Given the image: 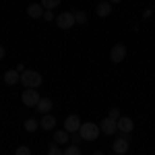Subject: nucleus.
<instances>
[{
  "label": "nucleus",
  "mask_w": 155,
  "mask_h": 155,
  "mask_svg": "<svg viewBox=\"0 0 155 155\" xmlns=\"http://www.w3.org/2000/svg\"><path fill=\"white\" fill-rule=\"evenodd\" d=\"M99 124L95 122H85L81 124V128H79V134L83 137V141H95L97 137H99Z\"/></svg>",
  "instance_id": "1"
},
{
  "label": "nucleus",
  "mask_w": 155,
  "mask_h": 155,
  "mask_svg": "<svg viewBox=\"0 0 155 155\" xmlns=\"http://www.w3.org/2000/svg\"><path fill=\"white\" fill-rule=\"evenodd\" d=\"M21 83H23L25 89H37L41 85V74L35 71H25L21 74Z\"/></svg>",
  "instance_id": "2"
},
{
  "label": "nucleus",
  "mask_w": 155,
  "mask_h": 155,
  "mask_svg": "<svg viewBox=\"0 0 155 155\" xmlns=\"http://www.w3.org/2000/svg\"><path fill=\"white\" fill-rule=\"evenodd\" d=\"M39 93H37L35 89H25L23 93H21V101H23V106L27 107H35L37 104H39Z\"/></svg>",
  "instance_id": "3"
},
{
  "label": "nucleus",
  "mask_w": 155,
  "mask_h": 155,
  "mask_svg": "<svg viewBox=\"0 0 155 155\" xmlns=\"http://www.w3.org/2000/svg\"><path fill=\"white\" fill-rule=\"evenodd\" d=\"M56 25H58V29H72V25H74V12H60L58 17H56Z\"/></svg>",
  "instance_id": "4"
},
{
  "label": "nucleus",
  "mask_w": 155,
  "mask_h": 155,
  "mask_svg": "<svg viewBox=\"0 0 155 155\" xmlns=\"http://www.w3.org/2000/svg\"><path fill=\"white\" fill-rule=\"evenodd\" d=\"M124 58H126V46H124V44L112 46V50H110V60H112L114 64H120Z\"/></svg>",
  "instance_id": "5"
},
{
  "label": "nucleus",
  "mask_w": 155,
  "mask_h": 155,
  "mask_svg": "<svg viewBox=\"0 0 155 155\" xmlns=\"http://www.w3.org/2000/svg\"><path fill=\"white\" fill-rule=\"evenodd\" d=\"M99 130L104 132V134H107V137H110V134H116V132H118V124H116V120H112L107 116V118H104L99 122Z\"/></svg>",
  "instance_id": "6"
},
{
  "label": "nucleus",
  "mask_w": 155,
  "mask_h": 155,
  "mask_svg": "<svg viewBox=\"0 0 155 155\" xmlns=\"http://www.w3.org/2000/svg\"><path fill=\"white\" fill-rule=\"evenodd\" d=\"M112 147H114V153L116 155H124L128 151V134H122L120 139H116Z\"/></svg>",
  "instance_id": "7"
},
{
  "label": "nucleus",
  "mask_w": 155,
  "mask_h": 155,
  "mask_svg": "<svg viewBox=\"0 0 155 155\" xmlns=\"http://www.w3.org/2000/svg\"><path fill=\"white\" fill-rule=\"evenodd\" d=\"M81 124H83V122H81V118L72 114V116H68V118L64 120V130H66V132H79Z\"/></svg>",
  "instance_id": "8"
},
{
  "label": "nucleus",
  "mask_w": 155,
  "mask_h": 155,
  "mask_svg": "<svg viewBox=\"0 0 155 155\" xmlns=\"http://www.w3.org/2000/svg\"><path fill=\"white\" fill-rule=\"evenodd\" d=\"M116 124H118V130L122 132V134H130L132 128H134V122H132L130 118H126V116H120V118L116 120Z\"/></svg>",
  "instance_id": "9"
},
{
  "label": "nucleus",
  "mask_w": 155,
  "mask_h": 155,
  "mask_svg": "<svg viewBox=\"0 0 155 155\" xmlns=\"http://www.w3.org/2000/svg\"><path fill=\"white\" fill-rule=\"evenodd\" d=\"M39 128H44V130H54V128H56V118H54L52 114H44L41 120H39Z\"/></svg>",
  "instance_id": "10"
},
{
  "label": "nucleus",
  "mask_w": 155,
  "mask_h": 155,
  "mask_svg": "<svg viewBox=\"0 0 155 155\" xmlns=\"http://www.w3.org/2000/svg\"><path fill=\"white\" fill-rule=\"evenodd\" d=\"M95 12L99 17H110L112 15V2L110 0H104V2H97V8Z\"/></svg>",
  "instance_id": "11"
},
{
  "label": "nucleus",
  "mask_w": 155,
  "mask_h": 155,
  "mask_svg": "<svg viewBox=\"0 0 155 155\" xmlns=\"http://www.w3.org/2000/svg\"><path fill=\"white\" fill-rule=\"evenodd\" d=\"M44 12H46V8L41 6V4H29V8H27V15L31 17V19H39V17H44Z\"/></svg>",
  "instance_id": "12"
},
{
  "label": "nucleus",
  "mask_w": 155,
  "mask_h": 155,
  "mask_svg": "<svg viewBox=\"0 0 155 155\" xmlns=\"http://www.w3.org/2000/svg\"><path fill=\"white\" fill-rule=\"evenodd\" d=\"M35 107H37V112H41V116H44V114H50V112H52V99H50V97H41Z\"/></svg>",
  "instance_id": "13"
},
{
  "label": "nucleus",
  "mask_w": 155,
  "mask_h": 155,
  "mask_svg": "<svg viewBox=\"0 0 155 155\" xmlns=\"http://www.w3.org/2000/svg\"><path fill=\"white\" fill-rule=\"evenodd\" d=\"M4 83H6V85L21 83V74H19L17 71H6V72H4Z\"/></svg>",
  "instance_id": "14"
},
{
  "label": "nucleus",
  "mask_w": 155,
  "mask_h": 155,
  "mask_svg": "<svg viewBox=\"0 0 155 155\" xmlns=\"http://www.w3.org/2000/svg\"><path fill=\"white\" fill-rule=\"evenodd\" d=\"M68 134H71V132H66L64 128H62V130H56V132H54V143L66 145V143H68Z\"/></svg>",
  "instance_id": "15"
},
{
  "label": "nucleus",
  "mask_w": 155,
  "mask_h": 155,
  "mask_svg": "<svg viewBox=\"0 0 155 155\" xmlns=\"http://www.w3.org/2000/svg\"><path fill=\"white\" fill-rule=\"evenodd\" d=\"M23 128L27 132H35L37 128H39V122H37L35 118H27V120H25V124H23Z\"/></svg>",
  "instance_id": "16"
},
{
  "label": "nucleus",
  "mask_w": 155,
  "mask_h": 155,
  "mask_svg": "<svg viewBox=\"0 0 155 155\" xmlns=\"http://www.w3.org/2000/svg\"><path fill=\"white\" fill-rule=\"evenodd\" d=\"M60 2H62V0H41V6H44L46 11H54Z\"/></svg>",
  "instance_id": "17"
},
{
  "label": "nucleus",
  "mask_w": 155,
  "mask_h": 155,
  "mask_svg": "<svg viewBox=\"0 0 155 155\" xmlns=\"http://www.w3.org/2000/svg\"><path fill=\"white\" fill-rule=\"evenodd\" d=\"M74 23H79V25L87 23V15H85V11H74Z\"/></svg>",
  "instance_id": "18"
},
{
  "label": "nucleus",
  "mask_w": 155,
  "mask_h": 155,
  "mask_svg": "<svg viewBox=\"0 0 155 155\" xmlns=\"http://www.w3.org/2000/svg\"><path fill=\"white\" fill-rule=\"evenodd\" d=\"M64 155H81V149H79L77 145H68V147L64 149Z\"/></svg>",
  "instance_id": "19"
},
{
  "label": "nucleus",
  "mask_w": 155,
  "mask_h": 155,
  "mask_svg": "<svg viewBox=\"0 0 155 155\" xmlns=\"http://www.w3.org/2000/svg\"><path fill=\"white\" fill-rule=\"evenodd\" d=\"M48 155H64V151H60V149H58V145L54 143V145H50Z\"/></svg>",
  "instance_id": "20"
},
{
  "label": "nucleus",
  "mask_w": 155,
  "mask_h": 155,
  "mask_svg": "<svg viewBox=\"0 0 155 155\" xmlns=\"http://www.w3.org/2000/svg\"><path fill=\"white\" fill-rule=\"evenodd\" d=\"M15 155H31V149H29V147H25V145H21V147L15 151Z\"/></svg>",
  "instance_id": "21"
},
{
  "label": "nucleus",
  "mask_w": 155,
  "mask_h": 155,
  "mask_svg": "<svg viewBox=\"0 0 155 155\" xmlns=\"http://www.w3.org/2000/svg\"><path fill=\"white\" fill-rule=\"evenodd\" d=\"M107 116H110V118H112V120H118L120 116H122V114H120V110H118V107H112V110H110V114H107Z\"/></svg>",
  "instance_id": "22"
},
{
  "label": "nucleus",
  "mask_w": 155,
  "mask_h": 155,
  "mask_svg": "<svg viewBox=\"0 0 155 155\" xmlns=\"http://www.w3.org/2000/svg\"><path fill=\"white\" fill-rule=\"evenodd\" d=\"M44 19H46V21H54V12L46 11V12H44Z\"/></svg>",
  "instance_id": "23"
},
{
  "label": "nucleus",
  "mask_w": 155,
  "mask_h": 155,
  "mask_svg": "<svg viewBox=\"0 0 155 155\" xmlns=\"http://www.w3.org/2000/svg\"><path fill=\"white\" fill-rule=\"evenodd\" d=\"M4 54H6V52H4V46H0V60L4 58Z\"/></svg>",
  "instance_id": "24"
},
{
  "label": "nucleus",
  "mask_w": 155,
  "mask_h": 155,
  "mask_svg": "<svg viewBox=\"0 0 155 155\" xmlns=\"http://www.w3.org/2000/svg\"><path fill=\"white\" fill-rule=\"evenodd\" d=\"M93 155H104V153H101V151H95V153H93Z\"/></svg>",
  "instance_id": "25"
},
{
  "label": "nucleus",
  "mask_w": 155,
  "mask_h": 155,
  "mask_svg": "<svg viewBox=\"0 0 155 155\" xmlns=\"http://www.w3.org/2000/svg\"><path fill=\"white\" fill-rule=\"evenodd\" d=\"M110 2H112V4H116V2H120V0H110Z\"/></svg>",
  "instance_id": "26"
},
{
  "label": "nucleus",
  "mask_w": 155,
  "mask_h": 155,
  "mask_svg": "<svg viewBox=\"0 0 155 155\" xmlns=\"http://www.w3.org/2000/svg\"><path fill=\"white\" fill-rule=\"evenodd\" d=\"M97 2H104V0H97Z\"/></svg>",
  "instance_id": "27"
},
{
  "label": "nucleus",
  "mask_w": 155,
  "mask_h": 155,
  "mask_svg": "<svg viewBox=\"0 0 155 155\" xmlns=\"http://www.w3.org/2000/svg\"><path fill=\"white\" fill-rule=\"evenodd\" d=\"M114 155H116V153H114Z\"/></svg>",
  "instance_id": "28"
}]
</instances>
